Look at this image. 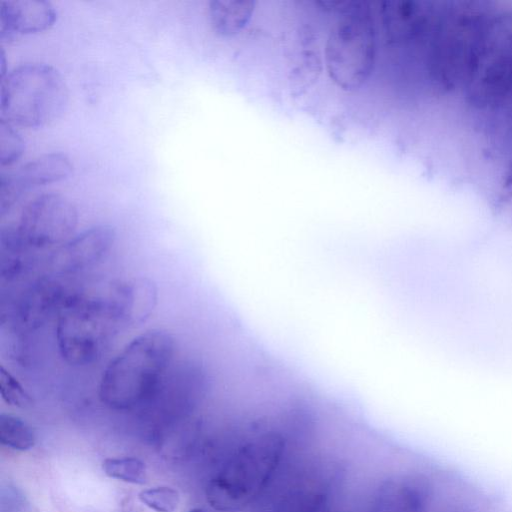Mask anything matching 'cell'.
Wrapping results in <instances>:
<instances>
[{"label":"cell","instance_id":"6da1fadb","mask_svg":"<svg viewBox=\"0 0 512 512\" xmlns=\"http://www.w3.org/2000/svg\"><path fill=\"white\" fill-rule=\"evenodd\" d=\"M174 337L165 330H149L128 343L106 367L99 397L113 409H128L159 388L173 360Z\"/></svg>","mask_w":512,"mask_h":512},{"label":"cell","instance_id":"7a4b0ae2","mask_svg":"<svg viewBox=\"0 0 512 512\" xmlns=\"http://www.w3.org/2000/svg\"><path fill=\"white\" fill-rule=\"evenodd\" d=\"M68 98L64 78L45 63H23L1 77V118L12 125H47L62 115Z\"/></svg>","mask_w":512,"mask_h":512},{"label":"cell","instance_id":"3957f363","mask_svg":"<svg viewBox=\"0 0 512 512\" xmlns=\"http://www.w3.org/2000/svg\"><path fill=\"white\" fill-rule=\"evenodd\" d=\"M283 448V439L277 433H264L251 439L209 481L206 498L210 506L222 512L243 509L266 485Z\"/></svg>","mask_w":512,"mask_h":512},{"label":"cell","instance_id":"277c9868","mask_svg":"<svg viewBox=\"0 0 512 512\" xmlns=\"http://www.w3.org/2000/svg\"><path fill=\"white\" fill-rule=\"evenodd\" d=\"M118 325L104 299H74L62 308L56 326L59 352L71 365L97 361Z\"/></svg>","mask_w":512,"mask_h":512},{"label":"cell","instance_id":"5b68a950","mask_svg":"<svg viewBox=\"0 0 512 512\" xmlns=\"http://www.w3.org/2000/svg\"><path fill=\"white\" fill-rule=\"evenodd\" d=\"M78 223L75 205L67 197L42 194L23 209L17 230V240L33 248H50L66 242Z\"/></svg>","mask_w":512,"mask_h":512},{"label":"cell","instance_id":"8992f818","mask_svg":"<svg viewBox=\"0 0 512 512\" xmlns=\"http://www.w3.org/2000/svg\"><path fill=\"white\" fill-rule=\"evenodd\" d=\"M72 171L69 157L60 152L37 156L15 171L0 176V212L5 213L25 191L66 178Z\"/></svg>","mask_w":512,"mask_h":512},{"label":"cell","instance_id":"52a82bcc","mask_svg":"<svg viewBox=\"0 0 512 512\" xmlns=\"http://www.w3.org/2000/svg\"><path fill=\"white\" fill-rule=\"evenodd\" d=\"M104 300L118 326L137 327L153 312L157 289L147 278L132 277L114 283Z\"/></svg>","mask_w":512,"mask_h":512},{"label":"cell","instance_id":"ba28073f","mask_svg":"<svg viewBox=\"0 0 512 512\" xmlns=\"http://www.w3.org/2000/svg\"><path fill=\"white\" fill-rule=\"evenodd\" d=\"M115 242V231L99 225L87 229L67 241L55 256L57 270L75 273L91 268L105 259Z\"/></svg>","mask_w":512,"mask_h":512},{"label":"cell","instance_id":"9c48e42d","mask_svg":"<svg viewBox=\"0 0 512 512\" xmlns=\"http://www.w3.org/2000/svg\"><path fill=\"white\" fill-rule=\"evenodd\" d=\"M55 19L56 10L49 1L0 0L1 39L45 30Z\"/></svg>","mask_w":512,"mask_h":512},{"label":"cell","instance_id":"30bf717a","mask_svg":"<svg viewBox=\"0 0 512 512\" xmlns=\"http://www.w3.org/2000/svg\"><path fill=\"white\" fill-rule=\"evenodd\" d=\"M248 5L249 3L244 1H210L208 10L214 30L222 35H231L241 30L253 11Z\"/></svg>","mask_w":512,"mask_h":512},{"label":"cell","instance_id":"8fae6325","mask_svg":"<svg viewBox=\"0 0 512 512\" xmlns=\"http://www.w3.org/2000/svg\"><path fill=\"white\" fill-rule=\"evenodd\" d=\"M33 429L22 419L9 415H0V442L2 445L18 451H26L35 444Z\"/></svg>","mask_w":512,"mask_h":512},{"label":"cell","instance_id":"7c38bea8","mask_svg":"<svg viewBox=\"0 0 512 512\" xmlns=\"http://www.w3.org/2000/svg\"><path fill=\"white\" fill-rule=\"evenodd\" d=\"M102 469L107 476L132 484H144L147 479L145 464L134 457L107 458Z\"/></svg>","mask_w":512,"mask_h":512},{"label":"cell","instance_id":"4fadbf2b","mask_svg":"<svg viewBox=\"0 0 512 512\" xmlns=\"http://www.w3.org/2000/svg\"><path fill=\"white\" fill-rule=\"evenodd\" d=\"M24 140L13 125L0 118V164L10 165L23 153Z\"/></svg>","mask_w":512,"mask_h":512},{"label":"cell","instance_id":"5bb4252c","mask_svg":"<svg viewBox=\"0 0 512 512\" xmlns=\"http://www.w3.org/2000/svg\"><path fill=\"white\" fill-rule=\"evenodd\" d=\"M139 500L156 512H174L179 504V494L170 487H155L141 491Z\"/></svg>","mask_w":512,"mask_h":512},{"label":"cell","instance_id":"9a60e30c","mask_svg":"<svg viewBox=\"0 0 512 512\" xmlns=\"http://www.w3.org/2000/svg\"><path fill=\"white\" fill-rule=\"evenodd\" d=\"M0 393L9 405L24 408L30 404V397L17 379L3 366L0 367Z\"/></svg>","mask_w":512,"mask_h":512},{"label":"cell","instance_id":"2e32d148","mask_svg":"<svg viewBox=\"0 0 512 512\" xmlns=\"http://www.w3.org/2000/svg\"><path fill=\"white\" fill-rule=\"evenodd\" d=\"M189 512H207V511H205V510H204V509H202V508H193V509H191Z\"/></svg>","mask_w":512,"mask_h":512}]
</instances>
